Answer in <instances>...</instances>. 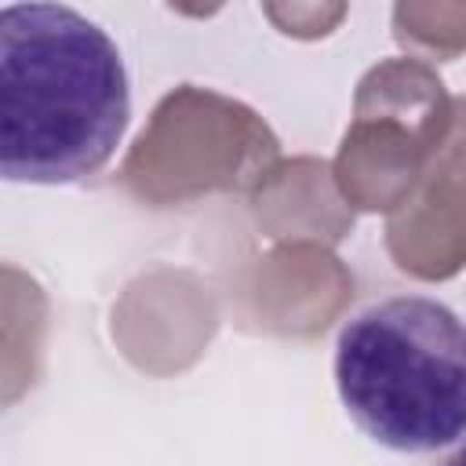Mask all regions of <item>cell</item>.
Masks as SVG:
<instances>
[{"instance_id":"6da1fadb","label":"cell","mask_w":466,"mask_h":466,"mask_svg":"<svg viewBox=\"0 0 466 466\" xmlns=\"http://www.w3.org/2000/svg\"><path fill=\"white\" fill-rule=\"evenodd\" d=\"M131 116L127 69L98 22L66 4L0 11V171L76 182L116 149Z\"/></svg>"},{"instance_id":"7a4b0ae2","label":"cell","mask_w":466,"mask_h":466,"mask_svg":"<svg viewBox=\"0 0 466 466\" xmlns=\"http://www.w3.org/2000/svg\"><path fill=\"white\" fill-rule=\"evenodd\" d=\"M350 419L382 448L422 455L466 437V324L437 299L393 295L350 317L335 342Z\"/></svg>"},{"instance_id":"3957f363","label":"cell","mask_w":466,"mask_h":466,"mask_svg":"<svg viewBox=\"0 0 466 466\" xmlns=\"http://www.w3.org/2000/svg\"><path fill=\"white\" fill-rule=\"evenodd\" d=\"M444 466H466V437L459 441V448H455V455L444 462Z\"/></svg>"}]
</instances>
